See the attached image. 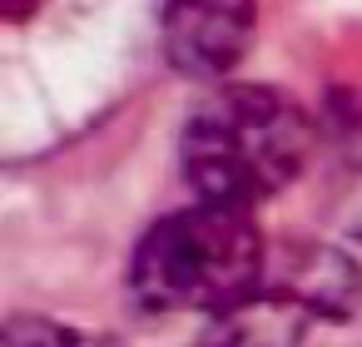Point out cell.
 <instances>
[{
    "label": "cell",
    "mask_w": 362,
    "mask_h": 347,
    "mask_svg": "<svg viewBox=\"0 0 362 347\" xmlns=\"http://www.w3.org/2000/svg\"><path fill=\"white\" fill-rule=\"evenodd\" d=\"M0 347H115V342L60 317H11V327L0 332Z\"/></svg>",
    "instance_id": "6"
},
{
    "label": "cell",
    "mask_w": 362,
    "mask_h": 347,
    "mask_svg": "<svg viewBox=\"0 0 362 347\" xmlns=\"http://www.w3.org/2000/svg\"><path fill=\"white\" fill-rule=\"evenodd\" d=\"M263 293L293 302L313 322H347L362 312V263L332 243L288 238V243L268 248Z\"/></svg>",
    "instance_id": "4"
},
{
    "label": "cell",
    "mask_w": 362,
    "mask_h": 347,
    "mask_svg": "<svg viewBox=\"0 0 362 347\" xmlns=\"http://www.w3.org/2000/svg\"><path fill=\"white\" fill-rule=\"evenodd\" d=\"M313 149V119L273 85H218L184 119L179 164L199 204L248 208L283 194Z\"/></svg>",
    "instance_id": "1"
},
{
    "label": "cell",
    "mask_w": 362,
    "mask_h": 347,
    "mask_svg": "<svg viewBox=\"0 0 362 347\" xmlns=\"http://www.w3.org/2000/svg\"><path fill=\"white\" fill-rule=\"evenodd\" d=\"M258 6L253 0H164V55L189 80L228 75L253 45Z\"/></svg>",
    "instance_id": "3"
},
{
    "label": "cell",
    "mask_w": 362,
    "mask_h": 347,
    "mask_svg": "<svg viewBox=\"0 0 362 347\" xmlns=\"http://www.w3.org/2000/svg\"><path fill=\"white\" fill-rule=\"evenodd\" d=\"M268 243L248 208L189 204L164 213L134 248L129 293L149 312H233L263 293Z\"/></svg>",
    "instance_id": "2"
},
{
    "label": "cell",
    "mask_w": 362,
    "mask_h": 347,
    "mask_svg": "<svg viewBox=\"0 0 362 347\" xmlns=\"http://www.w3.org/2000/svg\"><path fill=\"white\" fill-rule=\"evenodd\" d=\"M308 322L313 317L298 312L293 302H283L273 293H258L243 307L214 317V332H209L204 347H298Z\"/></svg>",
    "instance_id": "5"
}]
</instances>
